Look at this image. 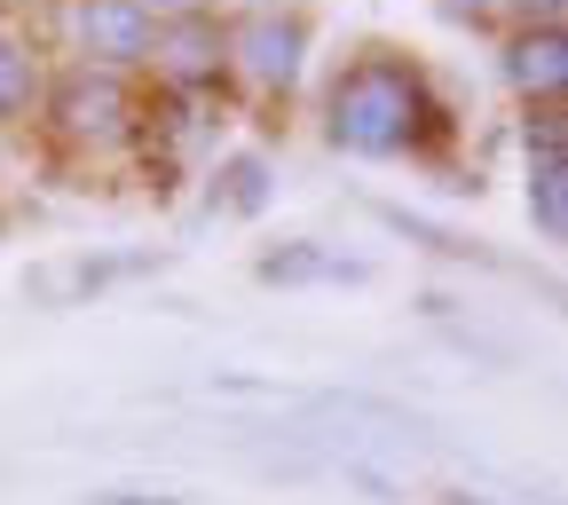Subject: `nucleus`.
<instances>
[{
  "mask_svg": "<svg viewBox=\"0 0 568 505\" xmlns=\"http://www.w3.org/2000/svg\"><path fill=\"white\" fill-rule=\"evenodd\" d=\"M222 40H230V71H237L253 95H293L301 55H308L301 17H284V9H253V17H237Z\"/></svg>",
  "mask_w": 568,
  "mask_h": 505,
  "instance_id": "nucleus-3",
  "label": "nucleus"
},
{
  "mask_svg": "<svg viewBox=\"0 0 568 505\" xmlns=\"http://www.w3.org/2000/svg\"><path fill=\"white\" fill-rule=\"evenodd\" d=\"M529 159H560V103H529Z\"/></svg>",
  "mask_w": 568,
  "mask_h": 505,
  "instance_id": "nucleus-11",
  "label": "nucleus"
},
{
  "mask_svg": "<svg viewBox=\"0 0 568 505\" xmlns=\"http://www.w3.org/2000/svg\"><path fill=\"white\" fill-rule=\"evenodd\" d=\"M151 17L134 0H71V40H80L88 71H126V63H151Z\"/></svg>",
  "mask_w": 568,
  "mask_h": 505,
  "instance_id": "nucleus-4",
  "label": "nucleus"
},
{
  "mask_svg": "<svg viewBox=\"0 0 568 505\" xmlns=\"http://www.w3.org/2000/svg\"><path fill=\"white\" fill-rule=\"evenodd\" d=\"M134 9H142V17H151V9H166V17H197L205 0H134Z\"/></svg>",
  "mask_w": 568,
  "mask_h": 505,
  "instance_id": "nucleus-14",
  "label": "nucleus"
},
{
  "mask_svg": "<svg viewBox=\"0 0 568 505\" xmlns=\"http://www.w3.org/2000/svg\"><path fill=\"white\" fill-rule=\"evenodd\" d=\"M529 213H537V238L545 245L568 238V166L560 159H529Z\"/></svg>",
  "mask_w": 568,
  "mask_h": 505,
  "instance_id": "nucleus-7",
  "label": "nucleus"
},
{
  "mask_svg": "<svg viewBox=\"0 0 568 505\" xmlns=\"http://www.w3.org/2000/svg\"><path fill=\"white\" fill-rule=\"evenodd\" d=\"M443 127L435 95H426V71L403 55H364L339 71L332 88V142L355 159H403L426 134Z\"/></svg>",
  "mask_w": 568,
  "mask_h": 505,
  "instance_id": "nucleus-1",
  "label": "nucleus"
},
{
  "mask_svg": "<svg viewBox=\"0 0 568 505\" xmlns=\"http://www.w3.org/2000/svg\"><path fill=\"white\" fill-rule=\"evenodd\" d=\"M0 9H32V0H0Z\"/></svg>",
  "mask_w": 568,
  "mask_h": 505,
  "instance_id": "nucleus-15",
  "label": "nucleus"
},
{
  "mask_svg": "<svg viewBox=\"0 0 568 505\" xmlns=\"http://www.w3.org/2000/svg\"><path fill=\"white\" fill-rule=\"evenodd\" d=\"M560 80H568V40L560 24H521L514 48H506V88L521 103H560Z\"/></svg>",
  "mask_w": 568,
  "mask_h": 505,
  "instance_id": "nucleus-6",
  "label": "nucleus"
},
{
  "mask_svg": "<svg viewBox=\"0 0 568 505\" xmlns=\"http://www.w3.org/2000/svg\"><path fill=\"white\" fill-rule=\"evenodd\" d=\"M48 127L71 151H119L134 134V95L119 88V71H63V88L48 95Z\"/></svg>",
  "mask_w": 568,
  "mask_h": 505,
  "instance_id": "nucleus-2",
  "label": "nucleus"
},
{
  "mask_svg": "<svg viewBox=\"0 0 568 505\" xmlns=\"http://www.w3.org/2000/svg\"><path fill=\"white\" fill-rule=\"evenodd\" d=\"M32 103H40V55L17 32H0V119H24Z\"/></svg>",
  "mask_w": 568,
  "mask_h": 505,
  "instance_id": "nucleus-8",
  "label": "nucleus"
},
{
  "mask_svg": "<svg viewBox=\"0 0 568 505\" xmlns=\"http://www.w3.org/2000/svg\"><path fill=\"white\" fill-rule=\"evenodd\" d=\"M151 63H159V80H166V88L197 95V88L222 80L230 40H222V24H213L205 9H197V17H166V24L151 32Z\"/></svg>",
  "mask_w": 568,
  "mask_h": 505,
  "instance_id": "nucleus-5",
  "label": "nucleus"
},
{
  "mask_svg": "<svg viewBox=\"0 0 568 505\" xmlns=\"http://www.w3.org/2000/svg\"><path fill=\"white\" fill-rule=\"evenodd\" d=\"M230 205H237V213H261V205H268V166H261V159H237V166H230Z\"/></svg>",
  "mask_w": 568,
  "mask_h": 505,
  "instance_id": "nucleus-10",
  "label": "nucleus"
},
{
  "mask_svg": "<svg viewBox=\"0 0 568 505\" xmlns=\"http://www.w3.org/2000/svg\"><path fill=\"white\" fill-rule=\"evenodd\" d=\"M261 276H268V284H308V276H364V261H332V253H316V245H284V253H268V261H261Z\"/></svg>",
  "mask_w": 568,
  "mask_h": 505,
  "instance_id": "nucleus-9",
  "label": "nucleus"
},
{
  "mask_svg": "<svg viewBox=\"0 0 568 505\" xmlns=\"http://www.w3.org/2000/svg\"><path fill=\"white\" fill-rule=\"evenodd\" d=\"M88 505H182V497H166V489H95Z\"/></svg>",
  "mask_w": 568,
  "mask_h": 505,
  "instance_id": "nucleus-12",
  "label": "nucleus"
},
{
  "mask_svg": "<svg viewBox=\"0 0 568 505\" xmlns=\"http://www.w3.org/2000/svg\"><path fill=\"white\" fill-rule=\"evenodd\" d=\"M521 24H560V0H506Z\"/></svg>",
  "mask_w": 568,
  "mask_h": 505,
  "instance_id": "nucleus-13",
  "label": "nucleus"
}]
</instances>
